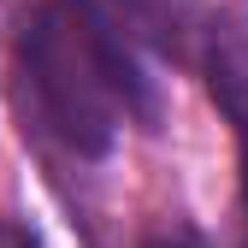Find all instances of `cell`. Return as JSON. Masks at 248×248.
<instances>
[{"label": "cell", "instance_id": "6da1fadb", "mask_svg": "<svg viewBox=\"0 0 248 248\" xmlns=\"http://www.w3.org/2000/svg\"><path fill=\"white\" fill-rule=\"evenodd\" d=\"M24 101L71 154H107L124 112H148L136 59L89 0H36L18 24Z\"/></svg>", "mask_w": 248, "mask_h": 248}, {"label": "cell", "instance_id": "7a4b0ae2", "mask_svg": "<svg viewBox=\"0 0 248 248\" xmlns=\"http://www.w3.org/2000/svg\"><path fill=\"white\" fill-rule=\"evenodd\" d=\"M0 248H42V242L30 236L24 225H12V219H0Z\"/></svg>", "mask_w": 248, "mask_h": 248}]
</instances>
